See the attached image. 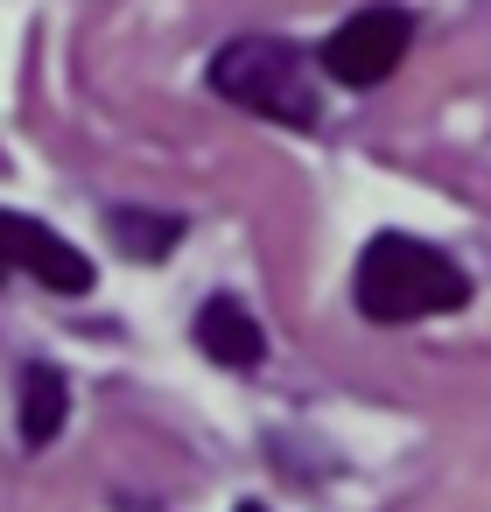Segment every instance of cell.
<instances>
[{
    "label": "cell",
    "mask_w": 491,
    "mask_h": 512,
    "mask_svg": "<svg viewBox=\"0 0 491 512\" xmlns=\"http://www.w3.org/2000/svg\"><path fill=\"white\" fill-rule=\"evenodd\" d=\"M351 295H358L365 323H421V316H456L470 302V274L442 246H428V239L379 232L358 253Z\"/></svg>",
    "instance_id": "cell-1"
},
{
    "label": "cell",
    "mask_w": 491,
    "mask_h": 512,
    "mask_svg": "<svg viewBox=\"0 0 491 512\" xmlns=\"http://www.w3.org/2000/svg\"><path fill=\"white\" fill-rule=\"evenodd\" d=\"M197 351L218 358V365H232V372H253V365L267 358V337H260V323L246 316V302L211 295V302L197 309Z\"/></svg>",
    "instance_id": "cell-5"
},
{
    "label": "cell",
    "mask_w": 491,
    "mask_h": 512,
    "mask_svg": "<svg viewBox=\"0 0 491 512\" xmlns=\"http://www.w3.org/2000/svg\"><path fill=\"white\" fill-rule=\"evenodd\" d=\"M407 43H414V15L393 8V0H372V8H358L344 29H330L323 71L337 85H351V92H372V85H386L407 64Z\"/></svg>",
    "instance_id": "cell-3"
},
{
    "label": "cell",
    "mask_w": 491,
    "mask_h": 512,
    "mask_svg": "<svg viewBox=\"0 0 491 512\" xmlns=\"http://www.w3.org/2000/svg\"><path fill=\"white\" fill-rule=\"evenodd\" d=\"M8 274H29L50 295H92V260L64 232H50L22 211H0V281Z\"/></svg>",
    "instance_id": "cell-4"
},
{
    "label": "cell",
    "mask_w": 491,
    "mask_h": 512,
    "mask_svg": "<svg viewBox=\"0 0 491 512\" xmlns=\"http://www.w3.org/2000/svg\"><path fill=\"white\" fill-rule=\"evenodd\" d=\"M64 414H71V386L57 365H22V442L29 449H50L64 435Z\"/></svg>",
    "instance_id": "cell-6"
},
{
    "label": "cell",
    "mask_w": 491,
    "mask_h": 512,
    "mask_svg": "<svg viewBox=\"0 0 491 512\" xmlns=\"http://www.w3.org/2000/svg\"><path fill=\"white\" fill-rule=\"evenodd\" d=\"M211 92L274 120V127H316V71L288 36H239L211 57Z\"/></svg>",
    "instance_id": "cell-2"
},
{
    "label": "cell",
    "mask_w": 491,
    "mask_h": 512,
    "mask_svg": "<svg viewBox=\"0 0 491 512\" xmlns=\"http://www.w3.org/2000/svg\"><path fill=\"white\" fill-rule=\"evenodd\" d=\"M113 232L127 239L134 260H169L183 239V218H148V211H113Z\"/></svg>",
    "instance_id": "cell-7"
},
{
    "label": "cell",
    "mask_w": 491,
    "mask_h": 512,
    "mask_svg": "<svg viewBox=\"0 0 491 512\" xmlns=\"http://www.w3.org/2000/svg\"><path fill=\"white\" fill-rule=\"evenodd\" d=\"M239 512H267V505H239Z\"/></svg>",
    "instance_id": "cell-8"
}]
</instances>
